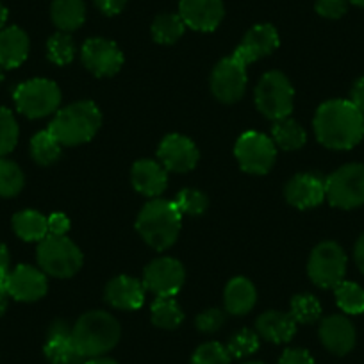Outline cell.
I'll use <instances>...</instances> for the list:
<instances>
[{
	"mask_svg": "<svg viewBox=\"0 0 364 364\" xmlns=\"http://www.w3.org/2000/svg\"><path fill=\"white\" fill-rule=\"evenodd\" d=\"M48 282L45 272L29 264H20L9 273L8 293L18 302H36L47 295Z\"/></svg>",
	"mask_w": 364,
	"mask_h": 364,
	"instance_id": "cell-16",
	"label": "cell"
},
{
	"mask_svg": "<svg viewBox=\"0 0 364 364\" xmlns=\"http://www.w3.org/2000/svg\"><path fill=\"white\" fill-rule=\"evenodd\" d=\"M52 22L63 31L79 29L86 20V6L82 0H54L52 2Z\"/></svg>",
	"mask_w": 364,
	"mask_h": 364,
	"instance_id": "cell-26",
	"label": "cell"
},
{
	"mask_svg": "<svg viewBox=\"0 0 364 364\" xmlns=\"http://www.w3.org/2000/svg\"><path fill=\"white\" fill-rule=\"evenodd\" d=\"M2 80H4V72H2V68H0V84H2Z\"/></svg>",
	"mask_w": 364,
	"mask_h": 364,
	"instance_id": "cell-53",
	"label": "cell"
},
{
	"mask_svg": "<svg viewBox=\"0 0 364 364\" xmlns=\"http://www.w3.org/2000/svg\"><path fill=\"white\" fill-rule=\"evenodd\" d=\"M336 304L346 314L364 313V289L359 284L350 281L339 282L334 288Z\"/></svg>",
	"mask_w": 364,
	"mask_h": 364,
	"instance_id": "cell-31",
	"label": "cell"
},
{
	"mask_svg": "<svg viewBox=\"0 0 364 364\" xmlns=\"http://www.w3.org/2000/svg\"><path fill=\"white\" fill-rule=\"evenodd\" d=\"M8 296L9 293L6 291V289L0 288V316L6 313V309H8Z\"/></svg>",
	"mask_w": 364,
	"mask_h": 364,
	"instance_id": "cell-48",
	"label": "cell"
},
{
	"mask_svg": "<svg viewBox=\"0 0 364 364\" xmlns=\"http://www.w3.org/2000/svg\"><path fill=\"white\" fill-rule=\"evenodd\" d=\"M102 125V113L91 100H80L55 113L48 131L63 146H77L93 139Z\"/></svg>",
	"mask_w": 364,
	"mask_h": 364,
	"instance_id": "cell-3",
	"label": "cell"
},
{
	"mask_svg": "<svg viewBox=\"0 0 364 364\" xmlns=\"http://www.w3.org/2000/svg\"><path fill=\"white\" fill-rule=\"evenodd\" d=\"M350 2L355 6H359V8H364V0H350Z\"/></svg>",
	"mask_w": 364,
	"mask_h": 364,
	"instance_id": "cell-51",
	"label": "cell"
},
{
	"mask_svg": "<svg viewBox=\"0 0 364 364\" xmlns=\"http://www.w3.org/2000/svg\"><path fill=\"white\" fill-rule=\"evenodd\" d=\"M225 8L222 0H181L178 16L186 27L200 33H211L222 23Z\"/></svg>",
	"mask_w": 364,
	"mask_h": 364,
	"instance_id": "cell-15",
	"label": "cell"
},
{
	"mask_svg": "<svg viewBox=\"0 0 364 364\" xmlns=\"http://www.w3.org/2000/svg\"><path fill=\"white\" fill-rule=\"evenodd\" d=\"M175 208L178 209L181 215H190V216H200L204 215L205 209H208L209 200L202 191L191 190V188H186V190L178 191L177 197L173 200Z\"/></svg>",
	"mask_w": 364,
	"mask_h": 364,
	"instance_id": "cell-36",
	"label": "cell"
},
{
	"mask_svg": "<svg viewBox=\"0 0 364 364\" xmlns=\"http://www.w3.org/2000/svg\"><path fill=\"white\" fill-rule=\"evenodd\" d=\"M186 272L173 257L154 259L143 272V286L156 296H175L184 286Z\"/></svg>",
	"mask_w": 364,
	"mask_h": 364,
	"instance_id": "cell-12",
	"label": "cell"
},
{
	"mask_svg": "<svg viewBox=\"0 0 364 364\" xmlns=\"http://www.w3.org/2000/svg\"><path fill=\"white\" fill-rule=\"evenodd\" d=\"M84 364H118L117 360L109 359V357H93V359H87Z\"/></svg>",
	"mask_w": 364,
	"mask_h": 364,
	"instance_id": "cell-49",
	"label": "cell"
},
{
	"mask_svg": "<svg viewBox=\"0 0 364 364\" xmlns=\"http://www.w3.org/2000/svg\"><path fill=\"white\" fill-rule=\"evenodd\" d=\"M350 102H352L360 113H364V75L353 82L352 91H350Z\"/></svg>",
	"mask_w": 364,
	"mask_h": 364,
	"instance_id": "cell-45",
	"label": "cell"
},
{
	"mask_svg": "<svg viewBox=\"0 0 364 364\" xmlns=\"http://www.w3.org/2000/svg\"><path fill=\"white\" fill-rule=\"evenodd\" d=\"M82 252L66 236L48 234L38 245V264H40L41 272L48 273L52 277H73L82 268Z\"/></svg>",
	"mask_w": 364,
	"mask_h": 364,
	"instance_id": "cell-6",
	"label": "cell"
},
{
	"mask_svg": "<svg viewBox=\"0 0 364 364\" xmlns=\"http://www.w3.org/2000/svg\"><path fill=\"white\" fill-rule=\"evenodd\" d=\"M314 134L327 149H353L364 136V113L350 100H328L314 114Z\"/></svg>",
	"mask_w": 364,
	"mask_h": 364,
	"instance_id": "cell-1",
	"label": "cell"
},
{
	"mask_svg": "<svg viewBox=\"0 0 364 364\" xmlns=\"http://www.w3.org/2000/svg\"><path fill=\"white\" fill-rule=\"evenodd\" d=\"M255 300H257V291L248 279L234 277L225 286V293H223L225 311L234 316H243L250 313L255 306Z\"/></svg>",
	"mask_w": 364,
	"mask_h": 364,
	"instance_id": "cell-25",
	"label": "cell"
},
{
	"mask_svg": "<svg viewBox=\"0 0 364 364\" xmlns=\"http://www.w3.org/2000/svg\"><path fill=\"white\" fill-rule=\"evenodd\" d=\"M182 215L175 208L173 200L152 198L139 211L136 220V230L154 250H168L177 241L181 232Z\"/></svg>",
	"mask_w": 364,
	"mask_h": 364,
	"instance_id": "cell-4",
	"label": "cell"
},
{
	"mask_svg": "<svg viewBox=\"0 0 364 364\" xmlns=\"http://www.w3.org/2000/svg\"><path fill=\"white\" fill-rule=\"evenodd\" d=\"M29 55V36L20 27L0 31V68H18Z\"/></svg>",
	"mask_w": 364,
	"mask_h": 364,
	"instance_id": "cell-23",
	"label": "cell"
},
{
	"mask_svg": "<svg viewBox=\"0 0 364 364\" xmlns=\"http://www.w3.org/2000/svg\"><path fill=\"white\" fill-rule=\"evenodd\" d=\"M150 316L156 327L166 328V331H173L184 320L181 306L173 296H157L156 302L150 307Z\"/></svg>",
	"mask_w": 364,
	"mask_h": 364,
	"instance_id": "cell-29",
	"label": "cell"
},
{
	"mask_svg": "<svg viewBox=\"0 0 364 364\" xmlns=\"http://www.w3.org/2000/svg\"><path fill=\"white\" fill-rule=\"evenodd\" d=\"M255 332L259 338L269 343H289L296 332V321L289 313L279 311H266L255 321Z\"/></svg>",
	"mask_w": 364,
	"mask_h": 364,
	"instance_id": "cell-22",
	"label": "cell"
},
{
	"mask_svg": "<svg viewBox=\"0 0 364 364\" xmlns=\"http://www.w3.org/2000/svg\"><path fill=\"white\" fill-rule=\"evenodd\" d=\"M350 0H316V11L323 18L338 20L348 9Z\"/></svg>",
	"mask_w": 364,
	"mask_h": 364,
	"instance_id": "cell-41",
	"label": "cell"
},
{
	"mask_svg": "<svg viewBox=\"0 0 364 364\" xmlns=\"http://www.w3.org/2000/svg\"><path fill=\"white\" fill-rule=\"evenodd\" d=\"M225 323V313L220 309H208L204 313H200L195 320V325L200 332L204 334H215L222 328V325Z\"/></svg>",
	"mask_w": 364,
	"mask_h": 364,
	"instance_id": "cell-40",
	"label": "cell"
},
{
	"mask_svg": "<svg viewBox=\"0 0 364 364\" xmlns=\"http://www.w3.org/2000/svg\"><path fill=\"white\" fill-rule=\"evenodd\" d=\"M325 198L339 209L364 205V164L350 163L325 178Z\"/></svg>",
	"mask_w": 364,
	"mask_h": 364,
	"instance_id": "cell-7",
	"label": "cell"
},
{
	"mask_svg": "<svg viewBox=\"0 0 364 364\" xmlns=\"http://www.w3.org/2000/svg\"><path fill=\"white\" fill-rule=\"evenodd\" d=\"M355 328L352 321L341 314L327 316L320 323L321 345L334 355H346L355 346Z\"/></svg>",
	"mask_w": 364,
	"mask_h": 364,
	"instance_id": "cell-18",
	"label": "cell"
},
{
	"mask_svg": "<svg viewBox=\"0 0 364 364\" xmlns=\"http://www.w3.org/2000/svg\"><path fill=\"white\" fill-rule=\"evenodd\" d=\"M279 364H314V359L307 350L288 348L279 359Z\"/></svg>",
	"mask_w": 364,
	"mask_h": 364,
	"instance_id": "cell-42",
	"label": "cell"
},
{
	"mask_svg": "<svg viewBox=\"0 0 364 364\" xmlns=\"http://www.w3.org/2000/svg\"><path fill=\"white\" fill-rule=\"evenodd\" d=\"M289 314L296 323H314L321 316V304L318 302L316 296L302 293V295H296L291 299Z\"/></svg>",
	"mask_w": 364,
	"mask_h": 364,
	"instance_id": "cell-34",
	"label": "cell"
},
{
	"mask_svg": "<svg viewBox=\"0 0 364 364\" xmlns=\"http://www.w3.org/2000/svg\"><path fill=\"white\" fill-rule=\"evenodd\" d=\"M95 4L104 15L114 16V15H120V13L124 11L127 0H95Z\"/></svg>",
	"mask_w": 364,
	"mask_h": 364,
	"instance_id": "cell-44",
	"label": "cell"
},
{
	"mask_svg": "<svg viewBox=\"0 0 364 364\" xmlns=\"http://www.w3.org/2000/svg\"><path fill=\"white\" fill-rule=\"evenodd\" d=\"M18 143V124L9 109L0 107V157L11 152Z\"/></svg>",
	"mask_w": 364,
	"mask_h": 364,
	"instance_id": "cell-38",
	"label": "cell"
},
{
	"mask_svg": "<svg viewBox=\"0 0 364 364\" xmlns=\"http://www.w3.org/2000/svg\"><path fill=\"white\" fill-rule=\"evenodd\" d=\"M6 22H8V9H6L4 4L0 2V29L6 26Z\"/></svg>",
	"mask_w": 364,
	"mask_h": 364,
	"instance_id": "cell-50",
	"label": "cell"
},
{
	"mask_svg": "<svg viewBox=\"0 0 364 364\" xmlns=\"http://www.w3.org/2000/svg\"><path fill=\"white\" fill-rule=\"evenodd\" d=\"M13 97L20 113L33 120L58 113L61 104V90L50 79H31L22 82L16 86Z\"/></svg>",
	"mask_w": 364,
	"mask_h": 364,
	"instance_id": "cell-8",
	"label": "cell"
},
{
	"mask_svg": "<svg viewBox=\"0 0 364 364\" xmlns=\"http://www.w3.org/2000/svg\"><path fill=\"white\" fill-rule=\"evenodd\" d=\"M309 279L321 289H334L345 281L346 254L336 241L316 245L307 264Z\"/></svg>",
	"mask_w": 364,
	"mask_h": 364,
	"instance_id": "cell-9",
	"label": "cell"
},
{
	"mask_svg": "<svg viewBox=\"0 0 364 364\" xmlns=\"http://www.w3.org/2000/svg\"><path fill=\"white\" fill-rule=\"evenodd\" d=\"M272 136L275 146L281 150H286V152L302 149L307 141V134L302 125L289 117L284 118V120L275 122V125L272 129Z\"/></svg>",
	"mask_w": 364,
	"mask_h": 364,
	"instance_id": "cell-28",
	"label": "cell"
},
{
	"mask_svg": "<svg viewBox=\"0 0 364 364\" xmlns=\"http://www.w3.org/2000/svg\"><path fill=\"white\" fill-rule=\"evenodd\" d=\"M227 350H229L232 359H245L250 357L259 350V336L257 332L250 331V328H243V331L236 332L232 338L227 343Z\"/></svg>",
	"mask_w": 364,
	"mask_h": 364,
	"instance_id": "cell-37",
	"label": "cell"
},
{
	"mask_svg": "<svg viewBox=\"0 0 364 364\" xmlns=\"http://www.w3.org/2000/svg\"><path fill=\"white\" fill-rule=\"evenodd\" d=\"M82 63L95 77H113L124 65V54L117 43L104 38H91L82 45Z\"/></svg>",
	"mask_w": 364,
	"mask_h": 364,
	"instance_id": "cell-13",
	"label": "cell"
},
{
	"mask_svg": "<svg viewBox=\"0 0 364 364\" xmlns=\"http://www.w3.org/2000/svg\"><path fill=\"white\" fill-rule=\"evenodd\" d=\"M122 328L114 316L106 311H90L75 321L72 341L77 355L93 359L111 352L120 341Z\"/></svg>",
	"mask_w": 364,
	"mask_h": 364,
	"instance_id": "cell-2",
	"label": "cell"
},
{
	"mask_svg": "<svg viewBox=\"0 0 364 364\" xmlns=\"http://www.w3.org/2000/svg\"><path fill=\"white\" fill-rule=\"evenodd\" d=\"M186 23L182 22V18L173 13H166V15H159L152 23V36L157 43L161 45H171L184 34Z\"/></svg>",
	"mask_w": 364,
	"mask_h": 364,
	"instance_id": "cell-32",
	"label": "cell"
},
{
	"mask_svg": "<svg viewBox=\"0 0 364 364\" xmlns=\"http://www.w3.org/2000/svg\"><path fill=\"white\" fill-rule=\"evenodd\" d=\"M23 184L26 177L18 164L0 157V197H16L23 190Z\"/></svg>",
	"mask_w": 364,
	"mask_h": 364,
	"instance_id": "cell-33",
	"label": "cell"
},
{
	"mask_svg": "<svg viewBox=\"0 0 364 364\" xmlns=\"http://www.w3.org/2000/svg\"><path fill=\"white\" fill-rule=\"evenodd\" d=\"M145 286L138 279L120 275L107 282L104 299L111 307L120 311H136L145 304Z\"/></svg>",
	"mask_w": 364,
	"mask_h": 364,
	"instance_id": "cell-20",
	"label": "cell"
},
{
	"mask_svg": "<svg viewBox=\"0 0 364 364\" xmlns=\"http://www.w3.org/2000/svg\"><path fill=\"white\" fill-rule=\"evenodd\" d=\"M131 181L138 193L156 198L166 190L168 171L164 170L159 161L139 159L136 161L131 170Z\"/></svg>",
	"mask_w": 364,
	"mask_h": 364,
	"instance_id": "cell-21",
	"label": "cell"
},
{
	"mask_svg": "<svg viewBox=\"0 0 364 364\" xmlns=\"http://www.w3.org/2000/svg\"><path fill=\"white\" fill-rule=\"evenodd\" d=\"M211 91L223 104H234L243 99L247 91V65L234 54L222 59L211 73Z\"/></svg>",
	"mask_w": 364,
	"mask_h": 364,
	"instance_id": "cell-11",
	"label": "cell"
},
{
	"mask_svg": "<svg viewBox=\"0 0 364 364\" xmlns=\"http://www.w3.org/2000/svg\"><path fill=\"white\" fill-rule=\"evenodd\" d=\"M157 157L166 171L186 173L197 166L198 150L186 136L168 134L157 149Z\"/></svg>",
	"mask_w": 364,
	"mask_h": 364,
	"instance_id": "cell-14",
	"label": "cell"
},
{
	"mask_svg": "<svg viewBox=\"0 0 364 364\" xmlns=\"http://www.w3.org/2000/svg\"><path fill=\"white\" fill-rule=\"evenodd\" d=\"M13 229H15L16 236L22 237L23 241H38L48 236V222L47 216L41 213L34 211V209H26L13 216Z\"/></svg>",
	"mask_w": 364,
	"mask_h": 364,
	"instance_id": "cell-27",
	"label": "cell"
},
{
	"mask_svg": "<svg viewBox=\"0 0 364 364\" xmlns=\"http://www.w3.org/2000/svg\"><path fill=\"white\" fill-rule=\"evenodd\" d=\"M284 193L293 208H316L325 200V181L314 173H299L288 182Z\"/></svg>",
	"mask_w": 364,
	"mask_h": 364,
	"instance_id": "cell-19",
	"label": "cell"
},
{
	"mask_svg": "<svg viewBox=\"0 0 364 364\" xmlns=\"http://www.w3.org/2000/svg\"><path fill=\"white\" fill-rule=\"evenodd\" d=\"M234 154L243 168V171L252 175H264L273 168L277 161V146L262 132L248 131L240 136Z\"/></svg>",
	"mask_w": 364,
	"mask_h": 364,
	"instance_id": "cell-10",
	"label": "cell"
},
{
	"mask_svg": "<svg viewBox=\"0 0 364 364\" xmlns=\"http://www.w3.org/2000/svg\"><path fill=\"white\" fill-rule=\"evenodd\" d=\"M295 90L282 72L264 73L255 87V106L262 117L273 122L284 120L291 114Z\"/></svg>",
	"mask_w": 364,
	"mask_h": 364,
	"instance_id": "cell-5",
	"label": "cell"
},
{
	"mask_svg": "<svg viewBox=\"0 0 364 364\" xmlns=\"http://www.w3.org/2000/svg\"><path fill=\"white\" fill-rule=\"evenodd\" d=\"M47 222L50 236H66V232L70 230V220L63 213H54V215L48 216Z\"/></svg>",
	"mask_w": 364,
	"mask_h": 364,
	"instance_id": "cell-43",
	"label": "cell"
},
{
	"mask_svg": "<svg viewBox=\"0 0 364 364\" xmlns=\"http://www.w3.org/2000/svg\"><path fill=\"white\" fill-rule=\"evenodd\" d=\"M43 352L45 357L52 364H72L79 357L75 348H73L72 331H68L66 325L61 323V321L52 323L50 331H48L47 343L43 346Z\"/></svg>",
	"mask_w": 364,
	"mask_h": 364,
	"instance_id": "cell-24",
	"label": "cell"
},
{
	"mask_svg": "<svg viewBox=\"0 0 364 364\" xmlns=\"http://www.w3.org/2000/svg\"><path fill=\"white\" fill-rule=\"evenodd\" d=\"M279 43L281 41H279L277 29L269 23H259L245 34L241 45L234 50V55L245 65H250V63L273 54L279 48Z\"/></svg>",
	"mask_w": 364,
	"mask_h": 364,
	"instance_id": "cell-17",
	"label": "cell"
},
{
	"mask_svg": "<svg viewBox=\"0 0 364 364\" xmlns=\"http://www.w3.org/2000/svg\"><path fill=\"white\" fill-rule=\"evenodd\" d=\"M9 252L6 245L0 243V288L8 291V277H9Z\"/></svg>",
	"mask_w": 364,
	"mask_h": 364,
	"instance_id": "cell-46",
	"label": "cell"
},
{
	"mask_svg": "<svg viewBox=\"0 0 364 364\" xmlns=\"http://www.w3.org/2000/svg\"><path fill=\"white\" fill-rule=\"evenodd\" d=\"M47 55L54 65L65 66L73 61L75 58V45L68 33H58L50 36L47 43Z\"/></svg>",
	"mask_w": 364,
	"mask_h": 364,
	"instance_id": "cell-35",
	"label": "cell"
},
{
	"mask_svg": "<svg viewBox=\"0 0 364 364\" xmlns=\"http://www.w3.org/2000/svg\"><path fill=\"white\" fill-rule=\"evenodd\" d=\"M353 259H355L357 268L364 273V234L357 240L355 248H353Z\"/></svg>",
	"mask_w": 364,
	"mask_h": 364,
	"instance_id": "cell-47",
	"label": "cell"
},
{
	"mask_svg": "<svg viewBox=\"0 0 364 364\" xmlns=\"http://www.w3.org/2000/svg\"><path fill=\"white\" fill-rule=\"evenodd\" d=\"M61 152L63 145L48 129L47 131L38 132L31 139V154H33V159L38 164H41V166H50V164H54L61 157Z\"/></svg>",
	"mask_w": 364,
	"mask_h": 364,
	"instance_id": "cell-30",
	"label": "cell"
},
{
	"mask_svg": "<svg viewBox=\"0 0 364 364\" xmlns=\"http://www.w3.org/2000/svg\"><path fill=\"white\" fill-rule=\"evenodd\" d=\"M245 364H264V363H261V360H248V363Z\"/></svg>",
	"mask_w": 364,
	"mask_h": 364,
	"instance_id": "cell-52",
	"label": "cell"
},
{
	"mask_svg": "<svg viewBox=\"0 0 364 364\" xmlns=\"http://www.w3.org/2000/svg\"><path fill=\"white\" fill-rule=\"evenodd\" d=\"M230 360L232 357H230L227 346H223L222 343L209 341L195 350L190 364H230Z\"/></svg>",
	"mask_w": 364,
	"mask_h": 364,
	"instance_id": "cell-39",
	"label": "cell"
}]
</instances>
